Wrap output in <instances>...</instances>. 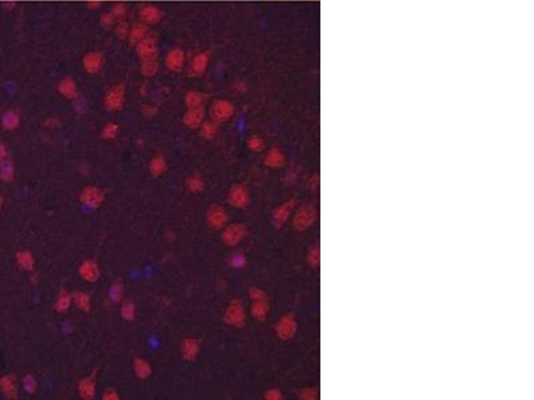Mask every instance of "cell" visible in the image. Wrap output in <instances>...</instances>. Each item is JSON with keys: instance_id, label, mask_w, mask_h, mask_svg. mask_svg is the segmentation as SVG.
Returning <instances> with one entry per match:
<instances>
[{"instance_id": "obj_1", "label": "cell", "mask_w": 534, "mask_h": 400, "mask_svg": "<svg viewBox=\"0 0 534 400\" xmlns=\"http://www.w3.org/2000/svg\"><path fill=\"white\" fill-rule=\"evenodd\" d=\"M318 219V211L312 204H303L298 208L293 218V228L295 231H305L310 228Z\"/></svg>"}, {"instance_id": "obj_2", "label": "cell", "mask_w": 534, "mask_h": 400, "mask_svg": "<svg viewBox=\"0 0 534 400\" xmlns=\"http://www.w3.org/2000/svg\"><path fill=\"white\" fill-rule=\"evenodd\" d=\"M104 200H106V192L101 187L87 186L80 191L79 202L83 207L88 210H98L103 206Z\"/></svg>"}, {"instance_id": "obj_3", "label": "cell", "mask_w": 534, "mask_h": 400, "mask_svg": "<svg viewBox=\"0 0 534 400\" xmlns=\"http://www.w3.org/2000/svg\"><path fill=\"white\" fill-rule=\"evenodd\" d=\"M246 319H247V315H246V310H244L242 300L234 299L227 306L225 315H223L225 323L231 325V327H238L239 328V327H243L246 324Z\"/></svg>"}, {"instance_id": "obj_4", "label": "cell", "mask_w": 534, "mask_h": 400, "mask_svg": "<svg viewBox=\"0 0 534 400\" xmlns=\"http://www.w3.org/2000/svg\"><path fill=\"white\" fill-rule=\"evenodd\" d=\"M104 108L110 112H118L124 107L125 87L124 84H115L104 95Z\"/></svg>"}, {"instance_id": "obj_5", "label": "cell", "mask_w": 534, "mask_h": 400, "mask_svg": "<svg viewBox=\"0 0 534 400\" xmlns=\"http://www.w3.org/2000/svg\"><path fill=\"white\" fill-rule=\"evenodd\" d=\"M235 114V106L227 99H218L212 103L210 108V116L211 120L221 124V123L229 122Z\"/></svg>"}, {"instance_id": "obj_6", "label": "cell", "mask_w": 534, "mask_h": 400, "mask_svg": "<svg viewBox=\"0 0 534 400\" xmlns=\"http://www.w3.org/2000/svg\"><path fill=\"white\" fill-rule=\"evenodd\" d=\"M247 227L242 223H233L227 224L223 228L222 242L229 247H237L240 242H243L247 236Z\"/></svg>"}, {"instance_id": "obj_7", "label": "cell", "mask_w": 534, "mask_h": 400, "mask_svg": "<svg viewBox=\"0 0 534 400\" xmlns=\"http://www.w3.org/2000/svg\"><path fill=\"white\" fill-rule=\"evenodd\" d=\"M297 319L293 314H286L275 323L274 331L280 340L293 339L297 334Z\"/></svg>"}, {"instance_id": "obj_8", "label": "cell", "mask_w": 534, "mask_h": 400, "mask_svg": "<svg viewBox=\"0 0 534 400\" xmlns=\"http://www.w3.org/2000/svg\"><path fill=\"white\" fill-rule=\"evenodd\" d=\"M104 63H106V56L102 51H88L82 57L83 70L90 75L99 74L103 70Z\"/></svg>"}, {"instance_id": "obj_9", "label": "cell", "mask_w": 534, "mask_h": 400, "mask_svg": "<svg viewBox=\"0 0 534 400\" xmlns=\"http://www.w3.org/2000/svg\"><path fill=\"white\" fill-rule=\"evenodd\" d=\"M227 202L234 208H246L250 204V191L244 184H234L227 193Z\"/></svg>"}, {"instance_id": "obj_10", "label": "cell", "mask_w": 534, "mask_h": 400, "mask_svg": "<svg viewBox=\"0 0 534 400\" xmlns=\"http://www.w3.org/2000/svg\"><path fill=\"white\" fill-rule=\"evenodd\" d=\"M206 222L212 229H223L229 224V215L222 206H211L206 214Z\"/></svg>"}, {"instance_id": "obj_11", "label": "cell", "mask_w": 534, "mask_h": 400, "mask_svg": "<svg viewBox=\"0 0 534 400\" xmlns=\"http://www.w3.org/2000/svg\"><path fill=\"white\" fill-rule=\"evenodd\" d=\"M135 50H137V54L140 60H144V59H158L159 47L158 42H156V39H155L154 36L147 35L143 40H140L139 43L135 46Z\"/></svg>"}, {"instance_id": "obj_12", "label": "cell", "mask_w": 534, "mask_h": 400, "mask_svg": "<svg viewBox=\"0 0 534 400\" xmlns=\"http://www.w3.org/2000/svg\"><path fill=\"white\" fill-rule=\"evenodd\" d=\"M186 64V52L180 47H172L165 56V65L171 72H180Z\"/></svg>"}, {"instance_id": "obj_13", "label": "cell", "mask_w": 534, "mask_h": 400, "mask_svg": "<svg viewBox=\"0 0 534 400\" xmlns=\"http://www.w3.org/2000/svg\"><path fill=\"white\" fill-rule=\"evenodd\" d=\"M208 64H210V54L207 51H202V52H198L193 56L190 61V65H189V74L193 78H199V76H203L207 71Z\"/></svg>"}, {"instance_id": "obj_14", "label": "cell", "mask_w": 534, "mask_h": 400, "mask_svg": "<svg viewBox=\"0 0 534 400\" xmlns=\"http://www.w3.org/2000/svg\"><path fill=\"white\" fill-rule=\"evenodd\" d=\"M295 206H297V200L289 199L274 210L271 218H273V223L276 228H280L289 220L290 215L294 211Z\"/></svg>"}, {"instance_id": "obj_15", "label": "cell", "mask_w": 534, "mask_h": 400, "mask_svg": "<svg viewBox=\"0 0 534 400\" xmlns=\"http://www.w3.org/2000/svg\"><path fill=\"white\" fill-rule=\"evenodd\" d=\"M205 107L187 108L183 115V124L186 125L187 128L198 129L202 125V123L205 122Z\"/></svg>"}, {"instance_id": "obj_16", "label": "cell", "mask_w": 534, "mask_h": 400, "mask_svg": "<svg viewBox=\"0 0 534 400\" xmlns=\"http://www.w3.org/2000/svg\"><path fill=\"white\" fill-rule=\"evenodd\" d=\"M79 276L87 283H95L101 278V267L92 259H87L79 265Z\"/></svg>"}, {"instance_id": "obj_17", "label": "cell", "mask_w": 534, "mask_h": 400, "mask_svg": "<svg viewBox=\"0 0 534 400\" xmlns=\"http://www.w3.org/2000/svg\"><path fill=\"white\" fill-rule=\"evenodd\" d=\"M139 18L140 22H143L144 24L154 25L161 22L163 18V12L161 8L154 4H144L139 10Z\"/></svg>"}, {"instance_id": "obj_18", "label": "cell", "mask_w": 534, "mask_h": 400, "mask_svg": "<svg viewBox=\"0 0 534 400\" xmlns=\"http://www.w3.org/2000/svg\"><path fill=\"white\" fill-rule=\"evenodd\" d=\"M56 88L57 92L67 100H75L80 95L75 79L71 78V76H65L63 79H60V82L57 83Z\"/></svg>"}, {"instance_id": "obj_19", "label": "cell", "mask_w": 534, "mask_h": 400, "mask_svg": "<svg viewBox=\"0 0 534 400\" xmlns=\"http://www.w3.org/2000/svg\"><path fill=\"white\" fill-rule=\"evenodd\" d=\"M201 352V342L195 338H187L180 344V354L186 361H194Z\"/></svg>"}, {"instance_id": "obj_20", "label": "cell", "mask_w": 534, "mask_h": 400, "mask_svg": "<svg viewBox=\"0 0 534 400\" xmlns=\"http://www.w3.org/2000/svg\"><path fill=\"white\" fill-rule=\"evenodd\" d=\"M78 393L84 400H92L97 396V379L95 376L90 375L83 378L78 384Z\"/></svg>"}, {"instance_id": "obj_21", "label": "cell", "mask_w": 534, "mask_h": 400, "mask_svg": "<svg viewBox=\"0 0 534 400\" xmlns=\"http://www.w3.org/2000/svg\"><path fill=\"white\" fill-rule=\"evenodd\" d=\"M148 35V27L147 24H144L143 22L135 23V24L130 25V31L129 36H127V40L130 42L131 46H137L140 40H143L146 36Z\"/></svg>"}, {"instance_id": "obj_22", "label": "cell", "mask_w": 534, "mask_h": 400, "mask_svg": "<svg viewBox=\"0 0 534 400\" xmlns=\"http://www.w3.org/2000/svg\"><path fill=\"white\" fill-rule=\"evenodd\" d=\"M285 160H286V157H285V154L282 152V150H280V148H276V147H273L271 150H269L266 152L263 163L269 168H274V170H275V168L282 167V165L285 164Z\"/></svg>"}, {"instance_id": "obj_23", "label": "cell", "mask_w": 534, "mask_h": 400, "mask_svg": "<svg viewBox=\"0 0 534 400\" xmlns=\"http://www.w3.org/2000/svg\"><path fill=\"white\" fill-rule=\"evenodd\" d=\"M269 311H270V306H269V302H267V299L254 300V302H251L250 312H251V316H253L255 320H258V322H265L266 319H267V316H269Z\"/></svg>"}, {"instance_id": "obj_24", "label": "cell", "mask_w": 534, "mask_h": 400, "mask_svg": "<svg viewBox=\"0 0 534 400\" xmlns=\"http://www.w3.org/2000/svg\"><path fill=\"white\" fill-rule=\"evenodd\" d=\"M0 389L7 399L18 397V383L14 375H6L0 379Z\"/></svg>"}, {"instance_id": "obj_25", "label": "cell", "mask_w": 534, "mask_h": 400, "mask_svg": "<svg viewBox=\"0 0 534 400\" xmlns=\"http://www.w3.org/2000/svg\"><path fill=\"white\" fill-rule=\"evenodd\" d=\"M72 304L79 311L90 312L92 308V299H91L90 293L84 292V291H76L75 293H72Z\"/></svg>"}, {"instance_id": "obj_26", "label": "cell", "mask_w": 534, "mask_h": 400, "mask_svg": "<svg viewBox=\"0 0 534 400\" xmlns=\"http://www.w3.org/2000/svg\"><path fill=\"white\" fill-rule=\"evenodd\" d=\"M206 103V93L197 91V89H190L187 91L184 95V104L187 108H197L205 107Z\"/></svg>"}, {"instance_id": "obj_27", "label": "cell", "mask_w": 534, "mask_h": 400, "mask_svg": "<svg viewBox=\"0 0 534 400\" xmlns=\"http://www.w3.org/2000/svg\"><path fill=\"white\" fill-rule=\"evenodd\" d=\"M71 304H72L71 293L67 292L66 289H61V291L57 292L56 297H55V303H54L55 311L59 312V314H65V312L69 311L70 307H71Z\"/></svg>"}, {"instance_id": "obj_28", "label": "cell", "mask_w": 534, "mask_h": 400, "mask_svg": "<svg viewBox=\"0 0 534 400\" xmlns=\"http://www.w3.org/2000/svg\"><path fill=\"white\" fill-rule=\"evenodd\" d=\"M16 263H18L19 267L22 268V270H24V271L33 272L34 268H35V257H34V255L31 254L29 251H19L18 254H16Z\"/></svg>"}, {"instance_id": "obj_29", "label": "cell", "mask_w": 534, "mask_h": 400, "mask_svg": "<svg viewBox=\"0 0 534 400\" xmlns=\"http://www.w3.org/2000/svg\"><path fill=\"white\" fill-rule=\"evenodd\" d=\"M167 170V160L163 155H156L148 163V171L152 176L163 175Z\"/></svg>"}, {"instance_id": "obj_30", "label": "cell", "mask_w": 534, "mask_h": 400, "mask_svg": "<svg viewBox=\"0 0 534 400\" xmlns=\"http://www.w3.org/2000/svg\"><path fill=\"white\" fill-rule=\"evenodd\" d=\"M159 61L158 59H144L140 60L139 71L144 78H152L158 74L159 71Z\"/></svg>"}, {"instance_id": "obj_31", "label": "cell", "mask_w": 534, "mask_h": 400, "mask_svg": "<svg viewBox=\"0 0 534 400\" xmlns=\"http://www.w3.org/2000/svg\"><path fill=\"white\" fill-rule=\"evenodd\" d=\"M133 367L135 375L139 379L150 378L151 372H152V368H151L150 363H148L146 359H142V357H137V359L134 360Z\"/></svg>"}, {"instance_id": "obj_32", "label": "cell", "mask_w": 534, "mask_h": 400, "mask_svg": "<svg viewBox=\"0 0 534 400\" xmlns=\"http://www.w3.org/2000/svg\"><path fill=\"white\" fill-rule=\"evenodd\" d=\"M205 187L206 183L202 176L191 175L186 179V188L189 189V192L194 193V195L203 192V191H205Z\"/></svg>"}, {"instance_id": "obj_33", "label": "cell", "mask_w": 534, "mask_h": 400, "mask_svg": "<svg viewBox=\"0 0 534 400\" xmlns=\"http://www.w3.org/2000/svg\"><path fill=\"white\" fill-rule=\"evenodd\" d=\"M124 297V286L122 282L112 283L108 288V300L111 304L122 303Z\"/></svg>"}, {"instance_id": "obj_34", "label": "cell", "mask_w": 534, "mask_h": 400, "mask_svg": "<svg viewBox=\"0 0 534 400\" xmlns=\"http://www.w3.org/2000/svg\"><path fill=\"white\" fill-rule=\"evenodd\" d=\"M198 129H199V134L203 139L211 140L218 134V123H215L214 120H205Z\"/></svg>"}, {"instance_id": "obj_35", "label": "cell", "mask_w": 534, "mask_h": 400, "mask_svg": "<svg viewBox=\"0 0 534 400\" xmlns=\"http://www.w3.org/2000/svg\"><path fill=\"white\" fill-rule=\"evenodd\" d=\"M2 124H3L4 129L7 131H12V129L18 128L19 124H20V115L16 111H7L3 115L2 118Z\"/></svg>"}, {"instance_id": "obj_36", "label": "cell", "mask_w": 534, "mask_h": 400, "mask_svg": "<svg viewBox=\"0 0 534 400\" xmlns=\"http://www.w3.org/2000/svg\"><path fill=\"white\" fill-rule=\"evenodd\" d=\"M119 129L120 128H119L118 123H115V122L106 123V124L102 127L101 138L103 140H106V142H111V140H115L119 135Z\"/></svg>"}, {"instance_id": "obj_37", "label": "cell", "mask_w": 534, "mask_h": 400, "mask_svg": "<svg viewBox=\"0 0 534 400\" xmlns=\"http://www.w3.org/2000/svg\"><path fill=\"white\" fill-rule=\"evenodd\" d=\"M120 316L125 322H134L137 318V308L131 302H122L120 306Z\"/></svg>"}, {"instance_id": "obj_38", "label": "cell", "mask_w": 534, "mask_h": 400, "mask_svg": "<svg viewBox=\"0 0 534 400\" xmlns=\"http://www.w3.org/2000/svg\"><path fill=\"white\" fill-rule=\"evenodd\" d=\"M15 178V165L12 164V161L10 160H4L3 163H0V179L6 183L12 182Z\"/></svg>"}, {"instance_id": "obj_39", "label": "cell", "mask_w": 534, "mask_h": 400, "mask_svg": "<svg viewBox=\"0 0 534 400\" xmlns=\"http://www.w3.org/2000/svg\"><path fill=\"white\" fill-rule=\"evenodd\" d=\"M247 264V257L243 252H234L229 257V265L234 270H240Z\"/></svg>"}, {"instance_id": "obj_40", "label": "cell", "mask_w": 534, "mask_h": 400, "mask_svg": "<svg viewBox=\"0 0 534 400\" xmlns=\"http://www.w3.org/2000/svg\"><path fill=\"white\" fill-rule=\"evenodd\" d=\"M307 264L311 268H318L319 264H321V250H319L318 244H314V246L308 250Z\"/></svg>"}, {"instance_id": "obj_41", "label": "cell", "mask_w": 534, "mask_h": 400, "mask_svg": "<svg viewBox=\"0 0 534 400\" xmlns=\"http://www.w3.org/2000/svg\"><path fill=\"white\" fill-rule=\"evenodd\" d=\"M247 148L253 152H262L265 150V140L262 139L261 136H251L247 140Z\"/></svg>"}, {"instance_id": "obj_42", "label": "cell", "mask_w": 534, "mask_h": 400, "mask_svg": "<svg viewBox=\"0 0 534 400\" xmlns=\"http://www.w3.org/2000/svg\"><path fill=\"white\" fill-rule=\"evenodd\" d=\"M23 388H24V391L27 393H35L36 392V389H38V382H36V379L34 378L33 375H25L24 378H23Z\"/></svg>"}, {"instance_id": "obj_43", "label": "cell", "mask_w": 534, "mask_h": 400, "mask_svg": "<svg viewBox=\"0 0 534 400\" xmlns=\"http://www.w3.org/2000/svg\"><path fill=\"white\" fill-rule=\"evenodd\" d=\"M110 12L114 15V18L116 19V20H122V19L125 16V14H127V6H125L124 3L116 2V3L112 6L111 11Z\"/></svg>"}, {"instance_id": "obj_44", "label": "cell", "mask_w": 534, "mask_h": 400, "mask_svg": "<svg viewBox=\"0 0 534 400\" xmlns=\"http://www.w3.org/2000/svg\"><path fill=\"white\" fill-rule=\"evenodd\" d=\"M129 31H130V25L129 23L127 22H123V20H119V23L116 24V27H115V34H116V36H118L119 39H127V36H129Z\"/></svg>"}, {"instance_id": "obj_45", "label": "cell", "mask_w": 534, "mask_h": 400, "mask_svg": "<svg viewBox=\"0 0 534 400\" xmlns=\"http://www.w3.org/2000/svg\"><path fill=\"white\" fill-rule=\"evenodd\" d=\"M248 297H250L251 302H254V300H266L267 299V293L262 288H258V287H251L248 289Z\"/></svg>"}, {"instance_id": "obj_46", "label": "cell", "mask_w": 534, "mask_h": 400, "mask_svg": "<svg viewBox=\"0 0 534 400\" xmlns=\"http://www.w3.org/2000/svg\"><path fill=\"white\" fill-rule=\"evenodd\" d=\"M116 23V19L114 18V15L111 12H104L101 16V25L103 28H111L114 27V24Z\"/></svg>"}, {"instance_id": "obj_47", "label": "cell", "mask_w": 534, "mask_h": 400, "mask_svg": "<svg viewBox=\"0 0 534 400\" xmlns=\"http://www.w3.org/2000/svg\"><path fill=\"white\" fill-rule=\"evenodd\" d=\"M74 102V108H75V111L78 112V114H84V112L87 111V102L86 99L83 96H78L76 97L75 100H72Z\"/></svg>"}, {"instance_id": "obj_48", "label": "cell", "mask_w": 534, "mask_h": 400, "mask_svg": "<svg viewBox=\"0 0 534 400\" xmlns=\"http://www.w3.org/2000/svg\"><path fill=\"white\" fill-rule=\"evenodd\" d=\"M158 112V106H155V104H144L143 107H142V114H143V116H146V118H154Z\"/></svg>"}, {"instance_id": "obj_49", "label": "cell", "mask_w": 534, "mask_h": 400, "mask_svg": "<svg viewBox=\"0 0 534 400\" xmlns=\"http://www.w3.org/2000/svg\"><path fill=\"white\" fill-rule=\"evenodd\" d=\"M265 399L266 400H280V399H284V395H282V392H280L278 388H271L265 392Z\"/></svg>"}, {"instance_id": "obj_50", "label": "cell", "mask_w": 534, "mask_h": 400, "mask_svg": "<svg viewBox=\"0 0 534 400\" xmlns=\"http://www.w3.org/2000/svg\"><path fill=\"white\" fill-rule=\"evenodd\" d=\"M44 128L47 129H56L59 125H60V120L55 116H51V118H47L43 122Z\"/></svg>"}, {"instance_id": "obj_51", "label": "cell", "mask_w": 534, "mask_h": 400, "mask_svg": "<svg viewBox=\"0 0 534 400\" xmlns=\"http://www.w3.org/2000/svg\"><path fill=\"white\" fill-rule=\"evenodd\" d=\"M299 397H301V399H307V400L317 399V397H318V392H317V389H314V388H306V389H303V391H301V393H299Z\"/></svg>"}, {"instance_id": "obj_52", "label": "cell", "mask_w": 534, "mask_h": 400, "mask_svg": "<svg viewBox=\"0 0 534 400\" xmlns=\"http://www.w3.org/2000/svg\"><path fill=\"white\" fill-rule=\"evenodd\" d=\"M102 399H104V400H119V399H120V396H119L118 391H115V389L110 388V389H106V391H104L103 395H102Z\"/></svg>"}, {"instance_id": "obj_53", "label": "cell", "mask_w": 534, "mask_h": 400, "mask_svg": "<svg viewBox=\"0 0 534 400\" xmlns=\"http://www.w3.org/2000/svg\"><path fill=\"white\" fill-rule=\"evenodd\" d=\"M101 6H102L101 0H87V8H88V10H92V11H95V10H98V8H101Z\"/></svg>"}, {"instance_id": "obj_54", "label": "cell", "mask_w": 534, "mask_h": 400, "mask_svg": "<svg viewBox=\"0 0 534 400\" xmlns=\"http://www.w3.org/2000/svg\"><path fill=\"white\" fill-rule=\"evenodd\" d=\"M4 160H7V147L0 142V163Z\"/></svg>"}, {"instance_id": "obj_55", "label": "cell", "mask_w": 534, "mask_h": 400, "mask_svg": "<svg viewBox=\"0 0 534 400\" xmlns=\"http://www.w3.org/2000/svg\"><path fill=\"white\" fill-rule=\"evenodd\" d=\"M318 180H319L318 175H314V176H312V178H310V180H308V187H310V188H312V189L318 188V186H319Z\"/></svg>"}, {"instance_id": "obj_56", "label": "cell", "mask_w": 534, "mask_h": 400, "mask_svg": "<svg viewBox=\"0 0 534 400\" xmlns=\"http://www.w3.org/2000/svg\"><path fill=\"white\" fill-rule=\"evenodd\" d=\"M79 172L82 175H88V174H90V165L87 164V163H82L79 167Z\"/></svg>"}, {"instance_id": "obj_57", "label": "cell", "mask_w": 534, "mask_h": 400, "mask_svg": "<svg viewBox=\"0 0 534 400\" xmlns=\"http://www.w3.org/2000/svg\"><path fill=\"white\" fill-rule=\"evenodd\" d=\"M234 88L237 89L238 92H242V91L246 89V84H244L243 82H237L235 83V86H234Z\"/></svg>"}, {"instance_id": "obj_58", "label": "cell", "mask_w": 534, "mask_h": 400, "mask_svg": "<svg viewBox=\"0 0 534 400\" xmlns=\"http://www.w3.org/2000/svg\"><path fill=\"white\" fill-rule=\"evenodd\" d=\"M31 282L33 283H38L39 282V275L36 274V272L33 271V274H31Z\"/></svg>"}, {"instance_id": "obj_59", "label": "cell", "mask_w": 534, "mask_h": 400, "mask_svg": "<svg viewBox=\"0 0 534 400\" xmlns=\"http://www.w3.org/2000/svg\"><path fill=\"white\" fill-rule=\"evenodd\" d=\"M65 329H66V332H70V331H71V329H72V327H71V325H69V324H65Z\"/></svg>"}, {"instance_id": "obj_60", "label": "cell", "mask_w": 534, "mask_h": 400, "mask_svg": "<svg viewBox=\"0 0 534 400\" xmlns=\"http://www.w3.org/2000/svg\"><path fill=\"white\" fill-rule=\"evenodd\" d=\"M137 146L139 147V148H142V147H143V142H142V140L139 139V140H138V142H137Z\"/></svg>"}, {"instance_id": "obj_61", "label": "cell", "mask_w": 534, "mask_h": 400, "mask_svg": "<svg viewBox=\"0 0 534 400\" xmlns=\"http://www.w3.org/2000/svg\"><path fill=\"white\" fill-rule=\"evenodd\" d=\"M2 208H3V197L0 196V211H2Z\"/></svg>"}, {"instance_id": "obj_62", "label": "cell", "mask_w": 534, "mask_h": 400, "mask_svg": "<svg viewBox=\"0 0 534 400\" xmlns=\"http://www.w3.org/2000/svg\"><path fill=\"white\" fill-rule=\"evenodd\" d=\"M106 2H115V3H116L118 0H106Z\"/></svg>"}]
</instances>
